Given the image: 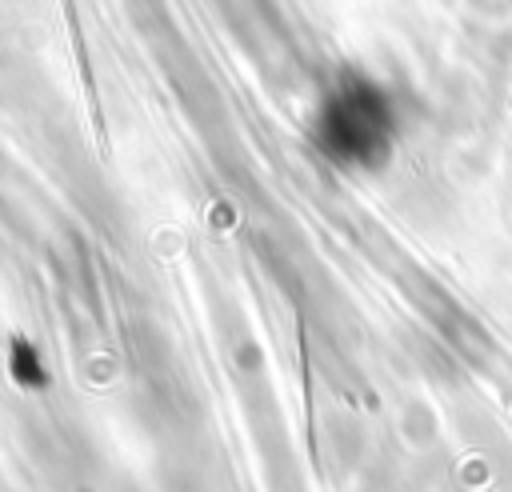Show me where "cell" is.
Returning <instances> with one entry per match:
<instances>
[{"mask_svg": "<svg viewBox=\"0 0 512 492\" xmlns=\"http://www.w3.org/2000/svg\"><path fill=\"white\" fill-rule=\"evenodd\" d=\"M328 148L332 156L348 160V164H372L380 156H388V120L376 104H368L364 96L336 104L332 120H328Z\"/></svg>", "mask_w": 512, "mask_h": 492, "instance_id": "cell-1", "label": "cell"}]
</instances>
